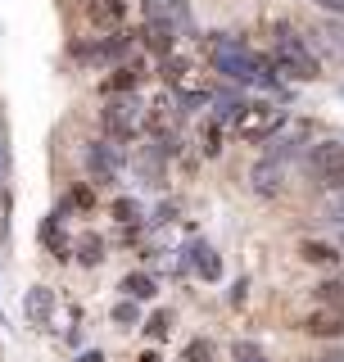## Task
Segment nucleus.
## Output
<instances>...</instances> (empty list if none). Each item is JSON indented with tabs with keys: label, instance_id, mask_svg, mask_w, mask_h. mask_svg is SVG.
Wrapping results in <instances>:
<instances>
[{
	"label": "nucleus",
	"instance_id": "f257e3e1",
	"mask_svg": "<svg viewBox=\"0 0 344 362\" xmlns=\"http://www.w3.org/2000/svg\"><path fill=\"white\" fill-rule=\"evenodd\" d=\"M209 54H213V68L227 77V82H263V86H277V73H272L268 59H258L245 41L236 37H209Z\"/></svg>",
	"mask_w": 344,
	"mask_h": 362
},
{
	"label": "nucleus",
	"instance_id": "f03ea898",
	"mask_svg": "<svg viewBox=\"0 0 344 362\" xmlns=\"http://www.w3.org/2000/svg\"><path fill=\"white\" fill-rule=\"evenodd\" d=\"M272 64H277V73L294 77V82H317L322 77V64H317L313 45L290 23H277V32H272Z\"/></svg>",
	"mask_w": 344,
	"mask_h": 362
},
{
	"label": "nucleus",
	"instance_id": "7ed1b4c3",
	"mask_svg": "<svg viewBox=\"0 0 344 362\" xmlns=\"http://www.w3.org/2000/svg\"><path fill=\"white\" fill-rule=\"evenodd\" d=\"M308 173L317 177V186L344 190V136H326L308 150Z\"/></svg>",
	"mask_w": 344,
	"mask_h": 362
},
{
	"label": "nucleus",
	"instance_id": "20e7f679",
	"mask_svg": "<svg viewBox=\"0 0 344 362\" xmlns=\"http://www.w3.org/2000/svg\"><path fill=\"white\" fill-rule=\"evenodd\" d=\"M285 122V109L272 105V100H254V105H245L236 113V136L240 141H268V136H277Z\"/></svg>",
	"mask_w": 344,
	"mask_h": 362
},
{
	"label": "nucleus",
	"instance_id": "39448f33",
	"mask_svg": "<svg viewBox=\"0 0 344 362\" xmlns=\"http://www.w3.org/2000/svg\"><path fill=\"white\" fill-rule=\"evenodd\" d=\"M100 118H105V132L113 141H132V136L141 132V105H136V100H109Z\"/></svg>",
	"mask_w": 344,
	"mask_h": 362
},
{
	"label": "nucleus",
	"instance_id": "423d86ee",
	"mask_svg": "<svg viewBox=\"0 0 344 362\" xmlns=\"http://www.w3.org/2000/svg\"><path fill=\"white\" fill-rule=\"evenodd\" d=\"M145 18L168 23L172 32H190V28H195V23H190V5H186V0H145Z\"/></svg>",
	"mask_w": 344,
	"mask_h": 362
},
{
	"label": "nucleus",
	"instance_id": "0eeeda50",
	"mask_svg": "<svg viewBox=\"0 0 344 362\" xmlns=\"http://www.w3.org/2000/svg\"><path fill=\"white\" fill-rule=\"evenodd\" d=\"M86 168H91V177H96V186H105V181L118 177L122 154L113 150V141H100V145H91V150H86Z\"/></svg>",
	"mask_w": 344,
	"mask_h": 362
},
{
	"label": "nucleus",
	"instance_id": "6e6552de",
	"mask_svg": "<svg viewBox=\"0 0 344 362\" xmlns=\"http://www.w3.org/2000/svg\"><path fill=\"white\" fill-rule=\"evenodd\" d=\"M249 181H254V190L258 195H281V186H285V158L277 154H268V158H258L254 163V173H249Z\"/></svg>",
	"mask_w": 344,
	"mask_h": 362
},
{
	"label": "nucleus",
	"instance_id": "1a4fd4ad",
	"mask_svg": "<svg viewBox=\"0 0 344 362\" xmlns=\"http://www.w3.org/2000/svg\"><path fill=\"white\" fill-rule=\"evenodd\" d=\"M304 331L317 335V339H340V335H344V308H336V303H322L317 313L304 317Z\"/></svg>",
	"mask_w": 344,
	"mask_h": 362
},
{
	"label": "nucleus",
	"instance_id": "9d476101",
	"mask_svg": "<svg viewBox=\"0 0 344 362\" xmlns=\"http://www.w3.org/2000/svg\"><path fill=\"white\" fill-rule=\"evenodd\" d=\"M23 317H28L32 326H50V317H55V290L50 286L23 290Z\"/></svg>",
	"mask_w": 344,
	"mask_h": 362
},
{
	"label": "nucleus",
	"instance_id": "9b49d317",
	"mask_svg": "<svg viewBox=\"0 0 344 362\" xmlns=\"http://www.w3.org/2000/svg\"><path fill=\"white\" fill-rule=\"evenodd\" d=\"M186 263L195 267V276H204V281H222V258L213 254V245L195 240V245L186 249Z\"/></svg>",
	"mask_w": 344,
	"mask_h": 362
},
{
	"label": "nucleus",
	"instance_id": "f8f14e48",
	"mask_svg": "<svg viewBox=\"0 0 344 362\" xmlns=\"http://www.w3.org/2000/svg\"><path fill=\"white\" fill-rule=\"evenodd\" d=\"M86 14L96 28H113L127 18V0H86Z\"/></svg>",
	"mask_w": 344,
	"mask_h": 362
},
{
	"label": "nucleus",
	"instance_id": "ddd939ff",
	"mask_svg": "<svg viewBox=\"0 0 344 362\" xmlns=\"http://www.w3.org/2000/svg\"><path fill=\"white\" fill-rule=\"evenodd\" d=\"M122 299H136V303H150L154 294H159V286H154V276H145V272H127L122 276Z\"/></svg>",
	"mask_w": 344,
	"mask_h": 362
},
{
	"label": "nucleus",
	"instance_id": "4468645a",
	"mask_svg": "<svg viewBox=\"0 0 344 362\" xmlns=\"http://www.w3.org/2000/svg\"><path fill=\"white\" fill-rule=\"evenodd\" d=\"M299 254H304V263H313V267H336L340 263V254L331 245H322V240H304Z\"/></svg>",
	"mask_w": 344,
	"mask_h": 362
},
{
	"label": "nucleus",
	"instance_id": "2eb2a0df",
	"mask_svg": "<svg viewBox=\"0 0 344 362\" xmlns=\"http://www.w3.org/2000/svg\"><path fill=\"white\" fill-rule=\"evenodd\" d=\"M41 245L50 249L55 258H64V254H68V245H64V231H59V213H50V218L41 222Z\"/></svg>",
	"mask_w": 344,
	"mask_h": 362
},
{
	"label": "nucleus",
	"instance_id": "dca6fc26",
	"mask_svg": "<svg viewBox=\"0 0 344 362\" xmlns=\"http://www.w3.org/2000/svg\"><path fill=\"white\" fill-rule=\"evenodd\" d=\"M109 317L122 326V331H132V326H141V303H136V299H122V303H113Z\"/></svg>",
	"mask_w": 344,
	"mask_h": 362
},
{
	"label": "nucleus",
	"instance_id": "f3484780",
	"mask_svg": "<svg viewBox=\"0 0 344 362\" xmlns=\"http://www.w3.org/2000/svg\"><path fill=\"white\" fill-rule=\"evenodd\" d=\"M77 258H82L86 267H96L100 258H105V240H100V235H82V240H77Z\"/></svg>",
	"mask_w": 344,
	"mask_h": 362
},
{
	"label": "nucleus",
	"instance_id": "a211bd4d",
	"mask_svg": "<svg viewBox=\"0 0 344 362\" xmlns=\"http://www.w3.org/2000/svg\"><path fill=\"white\" fill-rule=\"evenodd\" d=\"M317 37H322V45L331 50V59H340V64H344V28H336V23H326V28L317 32Z\"/></svg>",
	"mask_w": 344,
	"mask_h": 362
},
{
	"label": "nucleus",
	"instance_id": "6ab92c4d",
	"mask_svg": "<svg viewBox=\"0 0 344 362\" xmlns=\"http://www.w3.org/2000/svg\"><path fill=\"white\" fill-rule=\"evenodd\" d=\"M177 362H213V344H209V339H190V344L181 349Z\"/></svg>",
	"mask_w": 344,
	"mask_h": 362
},
{
	"label": "nucleus",
	"instance_id": "aec40b11",
	"mask_svg": "<svg viewBox=\"0 0 344 362\" xmlns=\"http://www.w3.org/2000/svg\"><path fill=\"white\" fill-rule=\"evenodd\" d=\"M231 358L236 362H268V358H263V349L249 344V339H236V344H231Z\"/></svg>",
	"mask_w": 344,
	"mask_h": 362
},
{
	"label": "nucleus",
	"instance_id": "412c9836",
	"mask_svg": "<svg viewBox=\"0 0 344 362\" xmlns=\"http://www.w3.org/2000/svg\"><path fill=\"white\" fill-rule=\"evenodd\" d=\"M145 331H150V339H168V331H172V317H168V313H154L150 322H145Z\"/></svg>",
	"mask_w": 344,
	"mask_h": 362
},
{
	"label": "nucleus",
	"instance_id": "4be33fe9",
	"mask_svg": "<svg viewBox=\"0 0 344 362\" xmlns=\"http://www.w3.org/2000/svg\"><path fill=\"white\" fill-rule=\"evenodd\" d=\"M200 145H204V154H217V150H222V145H217V118L200 132Z\"/></svg>",
	"mask_w": 344,
	"mask_h": 362
},
{
	"label": "nucleus",
	"instance_id": "5701e85b",
	"mask_svg": "<svg viewBox=\"0 0 344 362\" xmlns=\"http://www.w3.org/2000/svg\"><path fill=\"white\" fill-rule=\"evenodd\" d=\"M113 218H118L122 226L136 222V204H132V199H118V204H113Z\"/></svg>",
	"mask_w": 344,
	"mask_h": 362
},
{
	"label": "nucleus",
	"instance_id": "b1692460",
	"mask_svg": "<svg viewBox=\"0 0 344 362\" xmlns=\"http://www.w3.org/2000/svg\"><path fill=\"white\" fill-rule=\"evenodd\" d=\"M313 362H344V349H326V354H317Z\"/></svg>",
	"mask_w": 344,
	"mask_h": 362
},
{
	"label": "nucleus",
	"instance_id": "393cba45",
	"mask_svg": "<svg viewBox=\"0 0 344 362\" xmlns=\"http://www.w3.org/2000/svg\"><path fill=\"white\" fill-rule=\"evenodd\" d=\"M77 362H105V354H100V349H86V354L77 358Z\"/></svg>",
	"mask_w": 344,
	"mask_h": 362
},
{
	"label": "nucleus",
	"instance_id": "a878e982",
	"mask_svg": "<svg viewBox=\"0 0 344 362\" xmlns=\"http://www.w3.org/2000/svg\"><path fill=\"white\" fill-rule=\"evenodd\" d=\"M331 218H336V222H344V199H336V204H331Z\"/></svg>",
	"mask_w": 344,
	"mask_h": 362
},
{
	"label": "nucleus",
	"instance_id": "bb28decb",
	"mask_svg": "<svg viewBox=\"0 0 344 362\" xmlns=\"http://www.w3.org/2000/svg\"><path fill=\"white\" fill-rule=\"evenodd\" d=\"M322 5L331 9V14H344V0H322Z\"/></svg>",
	"mask_w": 344,
	"mask_h": 362
},
{
	"label": "nucleus",
	"instance_id": "cd10ccee",
	"mask_svg": "<svg viewBox=\"0 0 344 362\" xmlns=\"http://www.w3.org/2000/svg\"><path fill=\"white\" fill-rule=\"evenodd\" d=\"M132 362H159V354H154V349H145V354H141V358H132Z\"/></svg>",
	"mask_w": 344,
	"mask_h": 362
},
{
	"label": "nucleus",
	"instance_id": "c85d7f7f",
	"mask_svg": "<svg viewBox=\"0 0 344 362\" xmlns=\"http://www.w3.org/2000/svg\"><path fill=\"white\" fill-rule=\"evenodd\" d=\"M0 322H5V313H0Z\"/></svg>",
	"mask_w": 344,
	"mask_h": 362
}]
</instances>
